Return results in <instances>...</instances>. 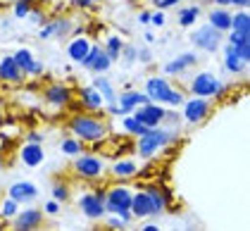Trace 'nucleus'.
<instances>
[{
  "label": "nucleus",
  "instance_id": "obj_2",
  "mask_svg": "<svg viewBox=\"0 0 250 231\" xmlns=\"http://www.w3.org/2000/svg\"><path fill=\"white\" fill-rule=\"evenodd\" d=\"M146 93H148V98H150L153 103H160V105H172V107L181 105V103L186 100L184 93H181L179 88H174L165 77L148 79V81H146Z\"/></svg>",
  "mask_w": 250,
  "mask_h": 231
},
{
  "label": "nucleus",
  "instance_id": "obj_54",
  "mask_svg": "<svg viewBox=\"0 0 250 231\" xmlns=\"http://www.w3.org/2000/svg\"><path fill=\"white\" fill-rule=\"evenodd\" d=\"M0 169H2V157H0Z\"/></svg>",
  "mask_w": 250,
  "mask_h": 231
},
{
  "label": "nucleus",
  "instance_id": "obj_44",
  "mask_svg": "<svg viewBox=\"0 0 250 231\" xmlns=\"http://www.w3.org/2000/svg\"><path fill=\"white\" fill-rule=\"evenodd\" d=\"M29 21H34V24H45V15H43L41 10H31V12H29Z\"/></svg>",
  "mask_w": 250,
  "mask_h": 231
},
{
  "label": "nucleus",
  "instance_id": "obj_45",
  "mask_svg": "<svg viewBox=\"0 0 250 231\" xmlns=\"http://www.w3.org/2000/svg\"><path fill=\"white\" fill-rule=\"evenodd\" d=\"M26 141L29 143H43V134L41 131H31V134L26 136Z\"/></svg>",
  "mask_w": 250,
  "mask_h": 231
},
{
  "label": "nucleus",
  "instance_id": "obj_17",
  "mask_svg": "<svg viewBox=\"0 0 250 231\" xmlns=\"http://www.w3.org/2000/svg\"><path fill=\"white\" fill-rule=\"evenodd\" d=\"M43 98H45V103L48 105H53V107H64V105H69V100H72V88H67L64 84H50L45 91H43Z\"/></svg>",
  "mask_w": 250,
  "mask_h": 231
},
{
  "label": "nucleus",
  "instance_id": "obj_15",
  "mask_svg": "<svg viewBox=\"0 0 250 231\" xmlns=\"http://www.w3.org/2000/svg\"><path fill=\"white\" fill-rule=\"evenodd\" d=\"M15 60H17V64L21 67V72L26 77H41L43 74V62H39V60L34 58V53L29 48H17Z\"/></svg>",
  "mask_w": 250,
  "mask_h": 231
},
{
  "label": "nucleus",
  "instance_id": "obj_9",
  "mask_svg": "<svg viewBox=\"0 0 250 231\" xmlns=\"http://www.w3.org/2000/svg\"><path fill=\"white\" fill-rule=\"evenodd\" d=\"M165 115H167V110L160 105V103H146V105H141V107H136L131 117L138 119L141 124H146L148 129H155V126H160L162 122H165Z\"/></svg>",
  "mask_w": 250,
  "mask_h": 231
},
{
  "label": "nucleus",
  "instance_id": "obj_47",
  "mask_svg": "<svg viewBox=\"0 0 250 231\" xmlns=\"http://www.w3.org/2000/svg\"><path fill=\"white\" fill-rule=\"evenodd\" d=\"M74 5L77 7H93V5H98V0H74Z\"/></svg>",
  "mask_w": 250,
  "mask_h": 231
},
{
  "label": "nucleus",
  "instance_id": "obj_24",
  "mask_svg": "<svg viewBox=\"0 0 250 231\" xmlns=\"http://www.w3.org/2000/svg\"><path fill=\"white\" fill-rule=\"evenodd\" d=\"M91 41L83 39V36H79V39H72L69 41V45H67V58L72 60V62H81V60L88 55V50H91Z\"/></svg>",
  "mask_w": 250,
  "mask_h": 231
},
{
  "label": "nucleus",
  "instance_id": "obj_6",
  "mask_svg": "<svg viewBox=\"0 0 250 231\" xmlns=\"http://www.w3.org/2000/svg\"><path fill=\"white\" fill-rule=\"evenodd\" d=\"M222 41H224V34H219L217 29H212L210 24H203V26H198V29L191 31V43L195 48L205 50V53H217L219 45H222Z\"/></svg>",
  "mask_w": 250,
  "mask_h": 231
},
{
  "label": "nucleus",
  "instance_id": "obj_28",
  "mask_svg": "<svg viewBox=\"0 0 250 231\" xmlns=\"http://www.w3.org/2000/svg\"><path fill=\"white\" fill-rule=\"evenodd\" d=\"M105 53H107V58L112 60V62H117V60L122 58V48H124V39L122 36H117V34H112V36H107V41H105Z\"/></svg>",
  "mask_w": 250,
  "mask_h": 231
},
{
  "label": "nucleus",
  "instance_id": "obj_43",
  "mask_svg": "<svg viewBox=\"0 0 250 231\" xmlns=\"http://www.w3.org/2000/svg\"><path fill=\"white\" fill-rule=\"evenodd\" d=\"M107 224H110V227H115V229H124V227H126V224H124V219H122L119 214H112V212H110V219H107Z\"/></svg>",
  "mask_w": 250,
  "mask_h": 231
},
{
  "label": "nucleus",
  "instance_id": "obj_29",
  "mask_svg": "<svg viewBox=\"0 0 250 231\" xmlns=\"http://www.w3.org/2000/svg\"><path fill=\"white\" fill-rule=\"evenodd\" d=\"M112 174L119 176V179H129V176H136L138 174V165L134 160H119L112 165Z\"/></svg>",
  "mask_w": 250,
  "mask_h": 231
},
{
  "label": "nucleus",
  "instance_id": "obj_5",
  "mask_svg": "<svg viewBox=\"0 0 250 231\" xmlns=\"http://www.w3.org/2000/svg\"><path fill=\"white\" fill-rule=\"evenodd\" d=\"M191 93L198 98H222L227 93V84L219 81L212 72H200L191 81Z\"/></svg>",
  "mask_w": 250,
  "mask_h": 231
},
{
  "label": "nucleus",
  "instance_id": "obj_38",
  "mask_svg": "<svg viewBox=\"0 0 250 231\" xmlns=\"http://www.w3.org/2000/svg\"><path fill=\"white\" fill-rule=\"evenodd\" d=\"M227 34H229V39H227L229 45H238L243 41H250V34H241V31H227Z\"/></svg>",
  "mask_w": 250,
  "mask_h": 231
},
{
  "label": "nucleus",
  "instance_id": "obj_18",
  "mask_svg": "<svg viewBox=\"0 0 250 231\" xmlns=\"http://www.w3.org/2000/svg\"><path fill=\"white\" fill-rule=\"evenodd\" d=\"M0 79L7 81V84H21L26 79V74L21 72V67L17 64L15 55H5L0 60Z\"/></svg>",
  "mask_w": 250,
  "mask_h": 231
},
{
  "label": "nucleus",
  "instance_id": "obj_20",
  "mask_svg": "<svg viewBox=\"0 0 250 231\" xmlns=\"http://www.w3.org/2000/svg\"><path fill=\"white\" fill-rule=\"evenodd\" d=\"M79 103L88 110V112H100L105 107V98L98 93L96 86H83L79 91Z\"/></svg>",
  "mask_w": 250,
  "mask_h": 231
},
{
  "label": "nucleus",
  "instance_id": "obj_4",
  "mask_svg": "<svg viewBox=\"0 0 250 231\" xmlns=\"http://www.w3.org/2000/svg\"><path fill=\"white\" fill-rule=\"evenodd\" d=\"M131 198H134V191L129 186H112L105 193V210L112 212V214H119L124 219V224H129L134 219V214H131Z\"/></svg>",
  "mask_w": 250,
  "mask_h": 231
},
{
  "label": "nucleus",
  "instance_id": "obj_51",
  "mask_svg": "<svg viewBox=\"0 0 250 231\" xmlns=\"http://www.w3.org/2000/svg\"><path fill=\"white\" fill-rule=\"evenodd\" d=\"M141 229H143V231H157V224H155V222H153V224H143Z\"/></svg>",
  "mask_w": 250,
  "mask_h": 231
},
{
  "label": "nucleus",
  "instance_id": "obj_13",
  "mask_svg": "<svg viewBox=\"0 0 250 231\" xmlns=\"http://www.w3.org/2000/svg\"><path fill=\"white\" fill-rule=\"evenodd\" d=\"M20 160L24 167H29V169H36L41 167L43 162H45V153H43V146L41 143H24L20 148Z\"/></svg>",
  "mask_w": 250,
  "mask_h": 231
},
{
  "label": "nucleus",
  "instance_id": "obj_40",
  "mask_svg": "<svg viewBox=\"0 0 250 231\" xmlns=\"http://www.w3.org/2000/svg\"><path fill=\"white\" fill-rule=\"evenodd\" d=\"M174 5H179V0H153V7L155 10H167V7H174Z\"/></svg>",
  "mask_w": 250,
  "mask_h": 231
},
{
  "label": "nucleus",
  "instance_id": "obj_50",
  "mask_svg": "<svg viewBox=\"0 0 250 231\" xmlns=\"http://www.w3.org/2000/svg\"><path fill=\"white\" fill-rule=\"evenodd\" d=\"M214 2H217V7H231L233 0H214Z\"/></svg>",
  "mask_w": 250,
  "mask_h": 231
},
{
  "label": "nucleus",
  "instance_id": "obj_8",
  "mask_svg": "<svg viewBox=\"0 0 250 231\" xmlns=\"http://www.w3.org/2000/svg\"><path fill=\"white\" fill-rule=\"evenodd\" d=\"M105 165L98 155H77L74 157V174L81 179H100Z\"/></svg>",
  "mask_w": 250,
  "mask_h": 231
},
{
  "label": "nucleus",
  "instance_id": "obj_1",
  "mask_svg": "<svg viewBox=\"0 0 250 231\" xmlns=\"http://www.w3.org/2000/svg\"><path fill=\"white\" fill-rule=\"evenodd\" d=\"M69 131L83 143H100L107 136V124L93 115H77L69 122Z\"/></svg>",
  "mask_w": 250,
  "mask_h": 231
},
{
  "label": "nucleus",
  "instance_id": "obj_37",
  "mask_svg": "<svg viewBox=\"0 0 250 231\" xmlns=\"http://www.w3.org/2000/svg\"><path fill=\"white\" fill-rule=\"evenodd\" d=\"M233 50H236V55L243 60L246 64L250 62V41H243V43H238V45H231Z\"/></svg>",
  "mask_w": 250,
  "mask_h": 231
},
{
  "label": "nucleus",
  "instance_id": "obj_31",
  "mask_svg": "<svg viewBox=\"0 0 250 231\" xmlns=\"http://www.w3.org/2000/svg\"><path fill=\"white\" fill-rule=\"evenodd\" d=\"M148 191V195H150V200H153V217L155 214H162L165 212V208H167V198H165V193L160 191V189H155V186H150V189H146Z\"/></svg>",
  "mask_w": 250,
  "mask_h": 231
},
{
  "label": "nucleus",
  "instance_id": "obj_7",
  "mask_svg": "<svg viewBox=\"0 0 250 231\" xmlns=\"http://www.w3.org/2000/svg\"><path fill=\"white\" fill-rule=\"evenodd\" d=\"M105 193L107 191H88L79 195V208L88 219H103L107 210H105Z\"/></svg>",
  "mask_w": 250,
  "mask_h": 231
},
{
  "label": "nucleus",
  "instance_id": "obj_49",
  "mask_svg": "<svg viewBox=\"0 0 250 231\" xmlns=\"http://www.w3.org/2000/svg\"><path fill=\"white\" fill-rule=\"evenodd\" d=\"M138 60L141 62H150V53L148 50H138Z\"/></svg>",
  "mask_w": 250,
  "mask_h": 231
},
{
  "label": "nucleus",
  "instance_id": "obj_46",
  "mask_svg": "<svg viewBox=\"0 0 250 231\" xmlns=\"http://www.w3.org/2000/svg\"><path fill=\"white\" fill-rule=\"evenodd\" d=\"M150 17H153V12H148V10H146V12H141V15H138V21L148 26V24H150Z\"/></svg>",
  "mask_w": 250,
  "mask_h": 231
},
{
  "label": "nucleus",
  "instance_id": "obj_27",
  "mask_svg": "<svg viewBox=\"0 0 250 231\" xmlns=\"http://www.w3.org/2000/svg\"><path fill=\"white\" fill-rule=\"evenodd\" d=\"M198 17H200V7H198V5H188V7L179 10L176 21H179V26H181V29H191L193 24L198 21Z\"/></svg>",
  "mask_w": 250,
  "mask_h": 231
},
{
  "label": "nucleus",
  "instance_id": "obj_19",
  "mask_svg": "<svg viewBox=\"0 0 250 231\" xmlns=\"http://www.w3.org/2000/svg\"><path fill=\"white\" fill-rule=\"evenodd\" d=\"M146 103H150L146 91H124L122 96H117V105L124 110V115H131L136 107H141Z\"/></svg>",
  "mask_w": 250,
  "mask_h": 231
},
{
  "label": "nucleus",
  "instance_id": "obj_52",
  "mask_svg": "<svg viewBox=\"0 0 250 231\" xmlns=\"http://www.w3.org/2000/svg\"><path fill=\"white\" fill-rule=\"evenodd\" d=\"M146 43H155V34H153V31H146Z\"/></svg>",
  "mask_w": 250,
  "mask_h": 231
},
{
  "label": "nucleus",
  "instance_id": "obj_21",
  "mask_svg": "<svg viewBox=\"0 0 250 231\" xmlns=\"http://www.w3.org/2000/svg\"><path fill=\"white\" fill-rule=\"evenodd\" d=\"M131 214L134 219H143V217H153V200L148 191H138L131 198Z\"/></svg>",
  "mask_w": 250,
  "mask_h": 231
},
{
  "label": "nucleus",
  "instance_id": "obj_41",
  "mask_svg": "<svg viewBox=\"0 0 250 231\" xmlns=\"http://www.w3.org/2000/svg\"><path fill=\"white\" fill-rule=\"evenodd\" d=\"M165 21H167L165 12H162V10H155L153 17H150V24H153V26H165Z\"/></svg>",
  "mask_w": 250,
  "mask_h": 231
},
{
  "label": "nucleus",
  "instance_id": "obj_35",
  "mask_svg": "<svg viewBox=\"0 0 250 231\" xmlns=\"http://www.w3.org/2000/svg\"><path fill=\"white\" fill-rule=\"evenodd\" d=\"M50 193H53V198L60 200V203L69 200V186H67L64 181H55V184H53V189H50Z\"/></svg>",
  "mask_w": 250,
  "mask_h": 231
},
{
  "label": "nucleus",
  "instance_id": "obj_22",
  "mask_svg": "<svg viewBox=\"0 0 250 231\" xmlns=\"http://www.w3.org/2000/svg\"><path fill=\"white\" fill-rule=\"evenodd\" d=\"M195 62H198V55H195V53H181L179 58H174L172 62H167L162 69H165V74L179 77V74H184L188 67H193Z\"/></svg>",
  "mask_w": 250,
  "mask_h": 231
},
{
  "label": "nucleus",
  "instance_id": "obj_36",
  "mask_svg": "<svg viewBox=\"0 0 250 231\" xmlns=\"http://www.w3.org/2000/svg\"><path fill=\"white\" fill-rule=\"evenodd\" d=\"M31 12V0H15V17L17 20H26Z\"/></svg>",
  "mask_w": 250,
  "mask_h": 231
},
{
  "label": "nucleus",
  "instance_id": "obj_11",
  "mask_svg": "<svg viewBox=\"0 0 250 231\" xmlns=\"http://www.w3.org/2000/svg\"><path fill=\"white\" fill-rule=\"evenodd\" d=\"M83 69H88V72H93V74H103V72H107L110 67H112V60L107 58V53H105V48L103 45H91V50H88V55L79 62Z\"/></svg>",
  "mask_w": 250,
  "mask_h": 231
},
{
  "label": "nucleus",
  "instance_id": "obj_55",
  "mask_svg": "<svg viewBox=\"0 0 250 231\" xmlns=\"http://www.w3.org/2000/svg\"><path fill=\"white\" fill-rule=\"evenodd\" d=\"M0 124H2V115H0Z\"/></svg>",
  "mask_w": 250,
  "mask_h": 231
},
{
  "label": "nucleus",
  "instance_id": "obj_42",
  "mask_svg": "<svg viewBox=\"0 0 250 231\" xmlns=\"http://www.w3.org/2000/svg\"><path fill=\"white\" fill-rule=\"evenodd\" d=\"M60 205H62V203H60V200H55V198H53V200H48V203L43 205V210L48 212V214H58V212H60Z\"/></svg>",
  "mask_w": 250,
  "mask_h": 231
},
{
  "label": "nucleus",
  "instance_id": "obj_14",
  "mask_svg": "<svg viewBox=\"0 0 250 231\" xmlns=\"http://www.w3.org/2000/svg\"><path fill=\"white\" fill-rule=\"evenodd\" d=\"M74 31V24L72 20H67V17H60V20H53L48 21L43 29L39 31V39L48 41V39H62V36H67V34H72Z\"/></svg>",
  "mask_w": 250,
  "mask_h": 231
},
{
  "label": "nucleus",
  "instance_id": "obj_53",
  "mask_svg": "<svg viewBox=\"0 0 250 231\" xmlns=\"http://www.w3.org/2000/svg\"><path fill=\"white\" fill-rule=\"evenodd\" d=\"M0 2H15V0H0Z\"/></svg>",
  "mask_w": 250,
  "mask_h": 231
},
{
  "label": "nucleus",
  "instance_id": "obj_26",
  "mask_svg": "<svg viewBox=\"0 0 250 231\" xmlns=\"http://www.w3.org/2000/svg\"><path fill=\"white\" fill-rule=\"evenodd\" d=\"M224 67L229 69L231 74H241V72L246 69V62L236 55V50L231 48L229 43H227V48H224Z\"/></svg>",
  "mask_w": 250,
  "mask_h": 231
},
{
  "label": "nucleus",
  "instance_id": "obj_25",
  "mask_svg": "<svg viewBox=\"0 0 250 231\" xmlns=\"http://www.w3.org/2000/svg\"><path fill=\"white\" fill-rule=\"evenodd\" d=\"M91 86H96L98 93L105 98V103H107V105H117V93H115V86H112V81H110V79L96 77Z\"/></svg>",
  "mask_w": 250,
  "mask_h": 231
},
{
  "label": "nucleus",
  "instance_id": "obj_32",
  "mask_svg": "<svg viewBox=\"0 0 250 231\" xmlns=\"http://www.w3.org/2000/svg\"><path fill=\"white\" fill-rule=\"evenodd\" d=\"M60 150H62L64 155H69V157H77V155L83 153V141H79L77 136H69V138L62 141Z\"/></svg>",
  "mask_w": 250,
  "mask_h": 231
},
{
  "label": "nucleus",
  "instance_id": "obj_39",
  "mask_svg": "<svg viewBox=\"0 0 250 231\" xmlns=\"http://www.w3.org/2000/svg\"><path fill=\"white\" fill-rule=\"evenodd\" d=\"M122 55H126V62H129V64H134L136 60H138V48H136V45H126V43H124Z\"/></svg>",
  "mask_w": 250,
  "mask_h": 231
},
{
  "label": "nucleus",
  "instance_id": "obj_16",
  "mask_svg": "<svg viewBox=\"0 0 250 231\" xmlns=\"http://www.w3.org/2000/svg\"><path fill=\"white\" fill-rule=\"evenodd\" d=\"M43 224V212L39 208H26L15 214V229L20 231H31V229H39Z\"/></svg>",
  "mask_w": 250,
  "mask_h": 231
},
{
  "label": "nucleus",
  "instance_id": "obj_33",
  "mask_svg": "<svg viewBox=\"0 0 250 231\" xmlns=\"http://www.w3.org/2000/svg\"><path fill=\"white\" fill-rule=\"evenodd\" d=\"M122 124H124V131H126V134H131V136H136V138L150 131L146 124H141V122H138V119H134L131 115H124V122H122Z\"/></svg>",
  "mask_w": 250,
  "mask_h": 231
},
{
  "label": "nucleus",
  "instance_id": "obj_10",
  "mask_svg": "<svg viewBox=\"0 0 250 231\" xmlns=\"http://www.w3.org/2000/svg\"><path fill=\"white\" fill-rule=\"evenodd\" d=\"M184 105V122H188V124H198V122H203L205 117L210 115L212 110V103L210 98H188V100H184L181 103Z\"/></svg>",
  "mask_w": 250,
  "mask_h": 231
},
{
  "label": "nucleus",
  "instance_id": "obj_30",
  "mask_svg": "<svg viewBox=\"0 0 250 231\" xmlns=\"http://www.w3.org/2000/svg\"><path fill=\"white\" fill-rule=\"evenodd\" d=\"M231 31L250 34V15H248V10H241V12L231 15Z\"/></svg>",
  "mask_w": 250,
  "mask_h": 231
},
{
  "label": "nucleus",
  "instance_id": "obj_48",
  "mask_svg": "<svg viewBox=\"0 0 250 231\" xmlns=\"http://www.w3.org/2000/svg\"><path fill=\"white\" fill-rule=\"evenodd\" d=\"M231 5H236V7H241V10H248V5H250V0H233Z\"/></svg>",
  "mask_w": 250,
  "mask_h": 231
},
{
  "label": "nucleus",
  "instance_id": "obj_12",
  "mask_svg": "<svg viewBox=\"0 0 250 231\" xmlns=\"http://www.w3.org/2000/svg\"><path fill=\"white\" fill-rule=\"evenodd\" d=\"M7 195H10L12 200H17L20 205H31V203L39 198V186H36L34 181H15V184L10 186Z\"/></svg>",
  "mask_w": 250,
  "mask_h": 231
},
{
  "label": "nucleus",
  "instance_id": "obj_3",
  "mask_svg": "<svg viewBox=\"0 0 250 231\" xmlns=\"http://www.w3.org/2000/svg\"><path fill=\"white\" fill-rule=\"evenodd\" d=\"M174 141H176V131L155 126V129H150L148 134L138 136V141H136V153L141 155V157H153L160 148H167V146L174 143Z\"/></svg>",
  "mask_w": 250,
  "mask_h": 231
},
{
  "label": "nucleus",
  "instance_id": "obj_34",
  "mask_svg": "<svg viewBox=\"0 0 250 231\" xmlns=\"http://www.w3.org/2000/svg\"><path fill=\"white\" fill-rule=\"evenodd\" d=\"M20 212V203L17 200H12L10 195H7V200L0 205V217H5V219H10V217H15Z\"/></svg>",
  "mask_w": 250,
  "mask_h": 231
},
{
  "label": "nucleus",
  "instance_id": "obj_23",
  "mask_svg": "<svg viewBox=\"0 0 250 231\" xmlns=\"http://www.w3.org/2000/svg\"><path fill=\"white\" fill-rule=\"evenodd\" d=\"M208 20H210L208 24H210L212 29H217L219 34L231 31V12H229V7H214V10H210Z\"/></svg>",
  "mask_w": 250,
  "mask_h": 231
}]
</instances>
